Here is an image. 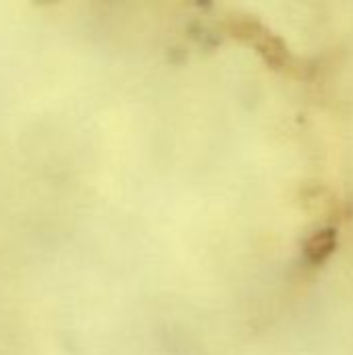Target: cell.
I'll list each match as a JSON object with an SVG mask.
<instances>
[{
	"label": "cell",
	"mask_w": 353,
	"mask_h": 355,
	"mask_svg": "<svg viewBox=\"0 0 353 355\" xmlns=\"http://www.w3.org/2000/svg\"><path fill=\"white\" fill-rule=\"evenodd\" d=\"M225 25L233 37L252 46L270 69L281 73H291L295 69V58L287 48V44L275 31H270L262 21L250 15H231Z\"/></svg>",
	"instance_id": "obj_1"
},
{
	"label": "cell",
	"mask_w": 353,
	"mask_h": 355,
	"mask_svg": "<svg viewBox=\"0 0 353 355\" xmlns=\"http://www.w3.org/2000/svg\"><path fill=\"white\" fill-rule=\"evenodd\" d=\"M337 248V229L327 227L316 233H312L304 243V254L310 264H322L327 262Z\"/></svg>",
	"instance_id": "obj_2"
}]
</instances>
